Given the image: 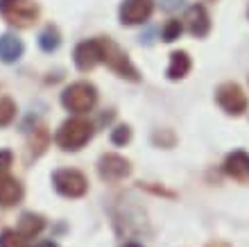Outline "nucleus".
Masks as SVG:
<instances>
[{
  "instance_id": "obj_1",
  "label": "nucleus",
  "mask_w": 249,
  "mask_h": 247,
  "mask_svg": "<svg viewBox=\"0 0 249 247\" xmlns=\"http://www.w3.org/2000/svg\"><path fill=\"white\" fill-rule=\"evenodd\" d=\"M91 136H93V125L86 118H71L59 127L54 141L66 152H77L91 141Z\"/></svg>"
},
{
  "instance_id": "obj_2",
  "label": "nucleus",
  "mask_w": 249,
  "mask_h": 247,
  "mask_svg": "<svg viewBox=\"0 0 249 247\" xmlns=\"http://www.w3.org/2000/svg\"><path fill=\"white\" fill-rule=\"evenodd\" d=\"M0 16L16 27H30L39 19V5L34 0H0Z\"/></svg>"
},
{
  "instance_id": "obj_3",
  "label": "nucleus",
  "mask_w": 249,
  "mask_h": 247,
  "mask_svg": "<svg viewBox=\"0 0 249 247\" xmlns=\"http://www.w3.org/2000/svg\"><path fill=\"white\" fill-rule=\"evenodd\" d=\"M98 102V91L89 82H75L61 93V104L72 114H86Z\"/></svg>"
},
{
  "instance_id": "obj_4",
  "label": "nucleus",
  "mask_w": 249,
  "mask_h": 247,
  "mask_svg": "<svg viewBox=\"0 0 249 247\" xmlns=\"http://www.w3.org/2000/svg\"><path fill=\"white\" fill-rule=\"evenodd\" d=\"M100 48H102V61H105L111 71H116L120 77H127L131 82H138V71L134 68V64L129 61V57L120 50L111 39H100Z\"/></svg>"
},
{
  "instance_id": "obj_5",
  "label": "nucleus",
  "mask_w": 249,
  "mask_h": 247,
  "mask_svg": "<svg viewBox=\"0 0 249 247\" xmlns=\"http://www.w3.org/2000/svg\"><path fill=\"white\" fill-rule=\"evenodd\" d=\"M53 186L54 190L64 197H82L89 190V182L86 177L75 168H61L53 172Z\"/></svg>"
},
{
  "instance_id": "obj_6",
  "label": "nucleus",
  "mask_w": 249,
  "mask_h": 247,
  "mask_svg": "<svg viewBox=\"0 0 249 247\" xmlns=\"http://www.w3.org/2000/svg\"><path fill=\"white\" fill-rule=\"evenodd\" d=\"M215 100L229 116H240L243 111H247V95L233 82H227V84L220 86L215 93Z\"/></svg>"
},
{
  "instance_id": "obj_7",
  "label": "nucleus",
  "mask_w": 249,
  "mask_h": 247,
  "mask_svg": "<svg viewBox=\"0 0 249 247\" xmlns=\"http://www.w3.org/2000/svg\"><path fill=\"white\" fill-rule=\"evenodd\" d=\"M98 172L105 182H120L124 177H129L131 166L120 154H102L98 161Z\"/></svg>"
},
{
  "instance_id": "obj_8",
  "label": "nucleus",
  "mask_w": 249,
  "mask_h": 247,
  "mask_svg": "<svg viewBox=\"0 0 249 247\" xmlns=\"http://www.w3.org/2000/svg\"><path fill=\"white\" fill-rule=\"evenodd\" d=\"M154 0H123L120 5V23L123 25H138L152 16Z\"/></svg>"
},
{
  "instance_id": "obj_9",
  "label": "nucleus",
  "mask_w": 249,
  "mask_h": 247,
  "mask_svg": "<svg viewBox=\"0 0 249 247\" xmlns=\"http://www.w3.org/2000/svg\"><path fill=\"white\" fill-rule=\"evenodd\" d=\"M72 59H75V66H77L82 73L93 71V68L102 61V48H100V39L82 41V43L75 48Z\"/></svg>"
},
{
  "instance_id": "obj_10",
  "label": "nucleus",
  "mask_w": 249,
  "mask_h": 247,
  "mask_svg": "<svg viewBox=\"0 0 249 247\" xmlns=\"http://www.w3.org/2000/svg\"><path fill=\"white\" fill-rule=\"evenodd\" d=\"M186 27H188V32L197 39H202L206 34L211 32V19H209V12H206V7L204 5H193L188 7V12H186Z\"/></svg>"
},
{
  "instance_id": "obj_11",
  "label": "nucleus",
  "mask_w": 249,
  "mask_h": 247,
  "mask_svg": "<svg viewBox=\"0 0 249 247\" xmlns=\"http://www.w3.org/2000/svg\"><path fill=\"white\" fill-rule=\"evenodd\" d=\"M25 195L23 184L14 177H0V207H14Z\"/></svg>"
},
{
  "instance_id": "obj_12",
  "label": "nucleus",
  "mask_w": 249,
  "mask_h": 247,
  "mask_svg": "<svg viewBox=\"0 0 249 247\" xmlns=\"http://www.w3.org/2000/svg\"><path fill=\"white\" fill-rule=\"evenodd\" d=\"M224 172L238 182H245L249 177V156L245 154L243 150H236V152H231L227 156V161H224Z\"/></svg>"
},
{
  "instance_id": "obj_13",
  "label": "nucleus",
  "mask_w": 249,
  "mask_h": 247,
  "mask_svg": "<svg viewBox=\"0 0 249 247\" xmlns=\"http://www.w3.org/2000/svg\"><path fill=\"white\" fill-rule=\"evenodd\" d=\"M23 50H25V46H23V41L18 37H14V34H2L0 37V61L14 64V61L20 59Z\"/></svg>"
},
{
  "instance_id": "obj_14",
  "label": "nucleus",
  "mask_w": 249,
  "mask_h": 247,
  "mask_svg": "<svg viewBox=\"0 0 249 247\" xmlns=\"http://www.w3.org/2000/svg\"><path fill=\"white\" fill-rule=\"evenodd\" d=\"M43 227H46V220L39 213H30L27 211V213L20 215V220H18V231L25 238H36L43 231Z\"/></svg>"
},
{
  "instance_id": "obj_15",
  "label": "nucleus",
  "mask_w": 249,
  "mask_h": 247,
  "mask_svg": "<svg viewBox=\"0 0 249 247\" xmlns=\"http://www.w3.org/2000/svg\"><path fill=\"white\" fill-rule=\"evenodd\" d=\"M190 71V57L184 50L172 52L170 55V66H168V79H181L186 77Z\"/></svg>"
},
{
  "instance_id": "obj_16",
  "label": "nucleus",
  "mask_w": 249,
  "mask_h": 247,
  "mask_svg": "<svg viewBox=\"0 0 249 247\" xmlns=\"http://www.w3.org/2000/svg\"><path fill=\"white\" fill-rule=\"evenodd\" d=\"M59 43H61V34H59L57 27L48 25L46 30L39 34V48L43 52H54L57 48H59Z\"/></svg>"
},
{
  "instance_id": "obj_17",
  "label": "nucleus",
  "mask_w": 249,
  "mask_h": 247,
  "mask_svg": "<svg viewBox=\"0 0 249 247\" xmlns=\"http://www.w3.org/2000/svg\"><path fill=\"white\" fill-rule=\"evenodd\" d=\"M0 247H32V245H30V238H25L18 229H5L0 234Z\"/></svg>"
},
{
  "instance_id": "obj_18",
  "label": "nucleus",
  "mask_w": 249,
  "mask_h": 247,
  "mask_svg": "<svg viewBox=\"0 0 249 247\" xmlns=\"http://www.w3.org/2000/svg\"><path fill=\"white\" fill-rule=\"evenodd\" d=\"M50 145V134H48L46 127H36L30 138V148H32V154L34 156H41L46 152V148Z\"/></svg>"
},
{
  "instance_id": "obj_19",
  "label": "nucleus",
  "mask_w": 249,
  "mask_h": 247,
  "mask_svg": "<svg viewBox=\"0 0 249 247\" xmlns=\"http://www.w3.org/2000/svg\"><path fill=\"white\" fill-rule=\"evenodd\" d=\"M14 118H16V104H14L12 98L2 95V98H0V127L12 125Z\"/></svg>"
},
{
  "instance_id": "obj_20",
  "label": "nucleus",
  "mask_w": 249,
  "mask_h": 247,
  "mask_svg": "<svg viewBox=\"0 0 249 247\" xmlns=\"http://www.w3.org/2000/svg\"><path fill=\"white\" fill-rule=\"evenodd\" d=\"M181 32H184L181 20H168L163 25V30H161V39H163L165 43H172V41H177L179 37H181Z\"/></svg>"
},
{
  "instance_id": "obj_21",
  "label": "nucleus",
  "mask_w": 249,
  "mask_h": 247,
  "mask_svg": "<svg viewBox=\"0 0 249 247\" xmlns=\"http://www.w3.org/2000/svg\"><path fill=\"white\" fill-rule=\"evenodd\" d=\"M131 141V130L127 127V125H120V127H116V130L111 132V143L113 145H124Z\"/></svg>"
},
{
  "instance_id": "obj_22",
  "label": "nucleus",
  "mask_w": 249,
  "mask_h": 247,
  "mask_svg": "<svg viewBox=\"0 0 249 247\" xmlns=\"http://www.w3.org/2000/svg\"><path fill=\"white\" fill-rule=\"evenodd\" d=\"M14 161V154L9 152V150H0V172H5L9 166H12Z\"/></svg>"
},
{
  "instance_id": "obj_23",
  "label": "nucleus",
  "mask_w": 249,
  "mask_h": 247,
  "mask_svg": "<svg viewBox=\"0 0 249 247\" xmlns=\"http://www.w3.org/2000/svg\"><path fill=\"white\" fill-rule=\"evenodd\" d=\"M161 2H163V9L175 12V9H181V7H184L186 0H161Z\"/></svg>"
},
{
  "instance_id": "obj_24",
  "label": "nucleus",
  "mask_w": 249,
  "mask_h": 247,
  "mask_svg": "<svg viewBox=\"0 0 249 247\" xmlns=\"http://www.w3.org/2000/svg\"><path fill=\"white\" fill-rule=\"evenodd\" d=\"M36 247H57V243H53V241H43V243H39Z\"/></svg>"
},
{
  "instance_id": "obj_25",
  "label": "nucleus",
  "mask_w": 249,
  "mask_h": 247,
  "mask_svg": "<svg viewBox=\"0 0 249 247\" xmlns=\"http://www.w3.org/2000/svg\"><path fill=\"white\" fill-rule=\"evenodd\" d=\"M209 247H227V245H224V243H211Z\"/></svg>"
},
{
  "instance_id": "obj_26",
  "label": "nucleus",
  "mask_w": 249,
  "mask_h": 247,
  "mask_svg": "<svg viewBox=\"0 0 249 247\" xmlns=\"http://www.w3.org/2000/svg\"><path fill=\"white\" fill-rule=\"evenodd\" d=\"M124 247H141V245H138V243H127Z\"/></svg>"
}]
</instances>
